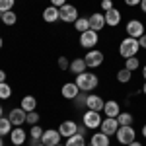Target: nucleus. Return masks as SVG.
Segmentation results:
<instances>
[{"instance_id":"obj_1","label":"nucleus","mask_w":146,"mask_h":146,"mask_svg":"<svg viewBox=\"0 0 146 146\" xmlns=\"http://www.w3.org/2000/svg\"><path fill=\"white\" fill-rule=\"evenodd\" d=\"M98 84H100V78L94 74V72H82L76 76V86H78L82 92H90V90H96L98 88Z\"/></svg>"},{"instance_id":"obj_2","label":"nucleus","mask_w":146,"mask_h":146,"mask_svg":"<svg viewBox=\"0 0 146 146\" xmlns=\"http://www.w3.org/2000/svg\"><path fill=\"white\" fill-rule=\"evenodd\" d=\"M138 49H140L138 39H135V37H125L123 41H121V45H119V53H121L123 58H131V56H136Z\"/></svg>"},{"instance_id":"obj_3","label":"nucleus","mask_w":146,"mask_h":146,"mask_svg":"<svg viewBox=\"0 0 146 146\" xmlns=\"http://www.w3.org/2000/svg\"><path fill=\"white\" fill-rule=\"evenodd\" d=\"M78 10H76V6H72V4H64V6H60L58 8V20H62L64 23H74L78 20Z\"/></svg>"},{"instance_id":"obj_4","label":"nucleus","mask_w":146,"mask_h":146,"mask_svg":"<svg viewBox=\"0 0 146 146\" xmlns=\"http://www.w3.org/2000/svg\"><path fill=\"white\" fill-rule=\"evenodd\" d=\"M117 140L121 142V144H131L133 140H135V136H136V133H135V129L131 127V125H125V127H119L117 129Z\"/></svg>"},{"instance_id":"obj_5","label":"nucleus","mask_w":146,"mask_h":146,"mask_svg":"<svg viewBox=\"0 0 146 146\" xmlns=\"http://www.w3.org/2000/svg\"><path fill=\"white\" fill-rule=\"evenodd\" d=\"M84 60H86V66L88 68H98L103 62V53L98 51V49H90L86 56H84Z\"/></svg>"},{"instance_id":"obj_6","label":"nucleus","mask_w":146,"mask_h":146,"mask_svg":"<svg viewBox=\"0 0 146 146\" xmlns=\"http://www.w3.org/2000/svg\"><path fill=\"white\" fill-rule=\"evenodd\" d=\"M125 29H127V35H129V37H135V39H140V37L146 33V31H144V25H142L140 20H131V22L127 23V27H125Z\"/></svg>"},{"instance_id":"obj_7","label":"nucleus","mask_w":146,"mask_h":146,"mask_svg":"<svg viewBox=\"0 0 146 146\" xmlns=\"http://www.w3.org/2000/svg\"><path fill=\"white\" fill-rule=\"evenodd\" d=\"M101 115L100 111H92V109H88V111L84 113V125L88 127V129H100L101 125Z\"/></svg>"},{"instance_id":"obj_8","label":"nucleus","mask_w":146,"mask_h":146,"mask_svg":"<svg viewBox=\"0 0 146 146\" xmlns=\"http://www.w3.org/2000/svg\"><path fill=\"white\" fill-rule=\"evenodd\" d=\"M96 43H98V31L88 29V31L80 33V45L84 47V49H94Z\"/></svg>"},{"instance_id":"obj_9","label":"nucleus","mask_w":146,"mask_h":146,"mask_svg":"<svg viewBox=\"0 0 146 146\" xmlns=\"http://www.w3.org/2000/svg\"><path fill=\"white\" fill-rule=\"evenodd\" d=\"M41 144H45V146H56V144H60V133H58V131H55V129L43 131Z\"/></svg>"},{"instance_id":"obj_10","label":"nucleus","mask_w":146,"mask_h":146,"mask_svg":"<svg viewBox=\"0 0 146 146\" xmlns=\"http://www.w3.org/2000/svg\"><path fill=\"white\" fill-rule=\"evenodd\" d=\"M8 119L12 121L14 127H22V125L27 121V113L23 111L22 107H14V109L10 111V115H8Z\"/></svg>"},{"instance_id":"obj_11","label":"nucleus","mask_w":146,"mask_h":146,"mask_svg":"<svg viewBox=\"0 0 146 146\" xmlns=\"http://www.w3.org/2000/svg\"><path fill=\"white\" fill-rule=\"evenodd\" d=\"M117 129H119V123H117V119H113V117H107V119H103L100 125V131L101 133H105L107 136H111L117 133Z\"/></svg>"},{"instance_id":"obj_12","label":"nucleus","mask_w":146,"mask_h":146,"mask_svg":"<svg viewBox=\"0 0 146 146\" xmlns=\"http://www.w3.org/2000/svg\"><path fill=\"white\" fill-rule=\"evenodd\" d=\"M103 105H105V101L101 100L100 96H96V94H90L88 96V100H86V107L92 109V111H103Z\"/></svg>"},{"instance_id":"obj_13","label":"nucleus","mask_w":146,"mask_h":146,"mask_svg":"<svg viewBox=\"0 0 146 146\" xmlns=\"http://www.w3.org/2000/svg\"><path fill=\"white\" fill-rule=\"evenodd\" d=\"M60 94H62V98H66V100H74L80 94V88L76 86V82H66V84L62 86Z\"/></svg>"},{"instance_id":"obj_14","label":"nucleus","mask_w":146,"mask_h":146,"mask_svg":"<svg viewBox=\"0 0 146 146\" xmlns=\"http://www.w3.org/2000/svg\"><path fill=\"white\" fill-rule=\"evenodd\" d=\"M76 131H78V123H74V121H64V123L58 127V133H60V136H64V138L76 135Z\"/></svg>"},{"instance_id":"obj_15","label":"nucleus","mask_w":146,"mask_h":146,"mask_svg":"<svg viewBox=\"0 0 146 146\" xmlns=\"http://www.w3.org/2000/svg\"><path fill=\"white\" fill-rule=\"evenodd\" d=\"M88 20H90V29H94V31H100V29H103V25H105V16L100 14V12L92 14Z\"/></svg>"},{"instance_id":"obj_16","label":"nucleus","mask_w":146,"mask_h":146,"mask_svg":"<svg viewBox=\"0 0 146 146\" xmlns=\"http://www.w3.org/2000/svg\"><path fill=\"white\" fill-rule=\"evenodd\" d=\"M103 113H105L107 117H113V119H117V117H119V113H121V107H119V103H117L115 100L105 101V105H103Z\"/></svg>"},{"instance_id":"obj_17","label":"nucleus","mask_w":146,"mask_h":146,"mask_svg":"<svg viewBox=\"0 0 146 146\" xmlns=\"http://www.w3.org/2000/svg\"><path fill=\"white\" fill-rule=\"evenodd\" d=\"M103 16H105V23L111 25V27H117L119 22H121V12L117 10V8H111L109 12H105Z\"/></svg>"},{"instance_id":"obj_18","label":"nucleus","mask_w":146,"mask_h":146,"mask_svg":"<svg viewBox=\"0 0 146 146\" xmlns=\"http://www.w3.org/2000/svg\"><path fill=\"white\" fill-rule=\"evenodd\" d=\"M25 131H23L22 127H16V129H12V133H10V138H12V144H16V146H22L23 142H25Z\"/></svg>"},{"instance_id":"obj_19","label":"nucleus","mask_w":146,"mask_h":146,"mask_svg":"<svg viewBox=\"0 0 146 146\" xmlns=\"http://www.w3.org/2000/svg\"><path fill=\"white\" fill-rule=\"evenodd\" d=\"M43 20L47 23H55L58 20V8L56 6H47L45 10H43Z\"/></svg>"},{"instance_id":"obj_20","label":"nucleus","mask_w":146,"mask_h":146,"mask_svg":"<svg viewBox=\"0 0 146 146\" xmlns=\"http://www.w3.org/2000/svg\"><path fill=\"white\" fill-rule=\"evenodd\" d=\"M86 60H84V58H74V60H72V62H70V68H68V70H70V72H72V74H76V76H78V74H82V72H86Z\"/></svg>"},{"instance_id":"obj_21","label":"nucleus","mask_w":146,"mask_h":146,"mask_svg":"<svg viewBox=\"0 0 146 146\" xmlns=\"http://www.w3.org/2000/svg\"><path fill=\"white\" fill-rule=\"evenodd\" d=\"M92 146H109V136L105 135V133H96V135H92V140H90Z\"/></svg>"},{"instance_id":"obj_22","label":"nucleus","mask_w":146,"mask_h":146,"mask_svg":"<svg viewBox=\"0 0 146 146\" xmlns=\"http://www.w3.org/2000/svg\"><path fill=\"white\" fill-rule=\"evenodd\" d=\"M22 109L25 113H29V111H37V100H35L33 96H25L22 100Z\"/></svg>"},{"instance_id":"obj_23","label":"nucleus","mask_w":146,"mask_h":146,"mask_svg":"<svg viewBox=\"0 0 146 146\" xmlns=\"http://www.w3.org/2000/svg\"><path fill=\"white\" fill-rule=\"evenodd\" d=\"M12 133V121L8 117H0V136H6Z\"/></svg>"},{"instance_id":"obj_24","label":"nucleus","mask_w":146,"mask_h":146,"mask_svg":"<svg viewBox=\"0 0 146 146\" xmlns=\"http://www.w3.org/2000/svg\"><path fill=\"white\" fill-rule=\"evenodd\" d=\"M64 146H86V138L80 135H72L66 138V144Z\"/></svg>"},{"instance_id":"obj_25","label":"nucleus","mask_w":146,"mask_h":146,"mask_svg":"<svg viewBox=\"0 0 146 146\" xmlns=\"http://www.w3.org/2000/svg\"><path fill=\"white\" fill-rule=\"evenodd\" d=\"M74 27H76V31L84 33V31L90 29V20H88V18H78V20L74 22Z\"/></svg>"},{"instance_id":"obj_26","label":"nucleus","mask_w":146,"mask_h":146,"mask_svg":"<svg viewBox=\"0 0 146 146\" xmlns=\"http://www.w3.org/2000/svg\"><path fill=\"white\" fill-rule=\"evenodd\" d=\"M0 20H2V23H6V25H14V23L18 22V16L14 14V12H4V14H0Z\"/></svg>"},{"instance_id":"obj_27","label":"nucleus","mask_w":146,"mask_h":146,"mask_svg":"<svg viewBox=\"0 0 146 146\" xmlns=\"http://www.w3.org/2000/svg\"><path fill=\"white\" fill-rule=\"evenodd\" d=\"M138 66H140V60H138L136 56H131V58H125V68H127V70L135 72V70H136Z\"/></svg>"},{"instance_id":"obj_28","label":"nucleus","mask_w":146,"mask_h":146,"mask_svg":"<svg viewBox=\"0 0 146 146\" xmlns=\"http://www.w3.org/2000/svg\"><path fill=\"white\" fill-rule=\"evenodd\" d=\"M131 76H133V72H131V70H127V68H121V70L117 72V80H119L121 84L131 82Z\"/></svg>"},{"instance_id":"obj_29","label":"nucleus","mask_w":146,"mask_h":146,"mask_svg":"<svg viewBox=\"0 0 146 146\" xmlns=\"http://www.w3.org/2000/svg\"><path fill=\"white\" fill-rule=\"evenodd\" d=\"M117 123H119V127H125V125H133V115H131V113H119V117H117Z\"/></svg>"},{"instance_id":"obj_30","label":"nucleus","mask_w":146,"mask_h":146,"mask_svg":"<svg viewBox=\"0 0 146 146\" xmlns=\"http://www.w3.org/2000/svg\"><path fill=\"white\" fill-rule=\"evenodd\" d=\"M12 96V88L6 82H0V100H8Z\"/></svg>"},{"instance_id":"obj_31","label":"nucleus","mask_w":146,"mask_h":146,"mask_svg":"<svg viewBox=\"0 0 146 146\" xmlns=\"http://www.w3.org/2000/svg\"><path fill=\"white\" fill-rule=\"evenodd\" d=\"M29 135H31L33 140L39 142V140H41V136H43V129H41L39 125H33V127H31V131H29Z\"/></svg>"},{"instance_id":"obj_32","label":"nucleus","mask_w":146,"mask_h":146,"mask_svg":"<svg viewBox=\"0 0 146 146\" xmlns=\"http://www.w3.org/2000/svg\"><path fill=\"white\" fill-rule=\"evenodd\" d=\"M14 4H16V0H0V14L10 12L14 8Z\"/></svg>"},{"instance_id":"obj_33","label":"nucleus","mask_w":146,"mask_h":146,"mask_svg":"<svg viewBox=\"0 0 146 146\" xmlns=\"http://www.w3.org/2000/svg\"><path fill=\"white\" fill-rule=\"evenodd\" d=\"M86 100H88V96H86V92L80 90V94L74 98V103H76V107H84L86 105Z\"/></svg>"},{"instance_id":"obj_34","label":"nucleus","mask_w":146,"mask_h":146,"mask_svg":"<svg viewBox=\"0 0 146 146\" xmlns=\"http://www.w3.org/2000/svg\"><path fill=\"white\" fill-rule=\"evenodd\" d=\"M25 123H29L31 127L37 125V123H39V113H37V111H29V113H27V121H25Z\"/></svg>"},{"instance_id":"obj_35","label":"nucleus","mask_w":146,"mask_h":146,"mask_svg":"<svg viewBox=\"0 0 146 146\" xmlns=\"http://www.w3.org/2000/svg\"><path fill=\"white\" fill-rule=\"evenodd\" d=\"M58 68L60 70H68L70 68V62H68L66 56H58Z\"/></svg>"},{"instance_id":"obj_36","label":"nucleus","mask_w":146,"mask_h":146,"mask_svg":"<svg viewBox=\"0 0 146 146\" xmlns=\"http://www.w3.org/2000/svg\"><path fill=\"white\" fill-rule=\"evenodd\" d=\"M111 8H113L111 0H101V10H103V12H109Z\"/></svg>"},{"instance_id":"obj_37","label":"nucleus","mask_w":146,"mask_h":146,"mask_svg":"<svg viewBox=\"0 0 146 146\" xmlns=\"http://www.w3.org/2000/svg\"><path fill=\"white\" fill-rule=\"evenodd\" d=\"M86 133H88V127H86V125H78V131H76V135L86 136Z\"/></svg>"},{"instance_id":"obj_38","label":"nucleus","mask_w":146,"mask_h":146,"mask_svg":"<svg viewBox=\"0 0 146 146\" xmlns=\"http://www.w3.org/2000/svg\"><path fill=\"white\" fill-rule=\"evenodd\" d=\"M64 4H66V0H51V6H56V8H60Z\"/></svg>"},{"instance_id":"obj_39","label":"nucleus","mask_w":146,"mask_h":146,"mask_svg":"<svg viewBox=\"0 0 146 146\" xmlns=\"http://www.w3.org/2000/svg\"><path fill=\"white\" fill-rule=\"evenodd\" d=\"M140 2H142V0H125L127 6H140Z\"/></svg>"},{"instance_id":"obj_40","label":"nucleus","mask_w":146,"mask_h":146,"mask_svg":"<svg viewBox=\"0 0 146 146\" xmlns=\"http://www.w3.org/2000/svg\"><path fill=\"white\" fill-rule=\"evenodd\" d=\"M138 43H140V49H146V33L138 39Z\"/></svg>"},{"instance_id":"obj_41","label":"nucleus","mask_w":146,"mask_h":146,"mask_svg":"<svg viewBox=\"0 0 146 146\" xmlns=\"http://www.w3.org/2000/svg\"><path fill=\"white\" fill-rule=\"evenodd\" d=\"M0 82H6V72L4 70H0Z\"/></svg>"},{"instance_id":"obj_42","label":"nucleus","mask_w":146,"mask_h":146,"mask_svg":"<svg viewBox=\"0 0 146 146\" xmlns=\"http://www.w3.org/2000/svg\"><path fill=\"white\" fill-rule=\"evenodd\" d=\"M140 10L146 14V0H142V2H140Z\"/></svg>"},{"instance_id":"obj_43","label":"nucleus","mask_w":146,"mask_h":146,"mask_svg":"<svg viewBox=\"0 0 146 146\" xmlns=\"http://www.w3.org/2000/svg\"><path fill=\"white\" fill-rule=\"evenodd\" d=\"M129 146H142V144H140L138 140H133V142H131V144H129Z\"/></svg>"},{"instance_id":"obj_44","label":"nucleus","mask_w":146,"mask_h":146,"mask_svg":"<svg viewBox=\"0 0 146 146\" xmlns=\"http://www.w3.org/2000/svg\"><path fill=\"white\" fill-rule=\"evenodd\" d=\"M142 136H144V138H146V125H144V127H142Z\"/></svg>"},{"instance_id":"obj_45","label":"nucleus","mask_w":146,"mask_h":146,"mask_svg":"<svg viewBox=\"0 0 146 146\" xmlns=\"http://www.w3.org/2000/svg\"><path fill=\"white\" fill-rule=\"evenodd\" d=\"M142 76H144V80H146V64H144V68H142Z\"/></svg>"},{"instance_id":"obj_46","label":"nucleus","mask_w":146,"mask_h":146,"mask_svg":"<svg viewBox=\"0 0 146 146\" xmlns=\"http://www.w3.org/2000/svg\"><path fill=\"white\" fill-rule=\"evenodd\" d=\"M142 94L146 96V80H144V86H142Z\"/></svg>"},{"instance_id":"obj_47","label":"nucleus","mask_w":146,"mask_h":146,"mask_svg":"<svg viewBox=\"0 0 146 146\" xmlns=\"http://www.w3.org/2000/svg\"><path fill=\"white\" fill-rule=\"evenodd\" d=\"M0 146H4V142H2V136H0Z\"/></svg>"},{"instance_id":"obj_48","label":"nucleus","mask_w":146,"mask_h":146,"mask_svg":"<svg viewBox=\"0 0 146 146\" xmlns=\"http://www.w3.org/2000/svg\"><path fill=\"white\" fill-rule=\"evenodd\" d=\"M0 49H2V37H0Z\"/></svg>"},{"instance_id":"obj_49","label":"nucleus","mask_w":146,"mask_h":146,"mask_svg":"<svg viewBox=\"0 0 146 146\" xmlns=\"http://www.w3.org/2000/svg\"><path fill=\"white\" fill-rule=\"evenodd\" d=\"M0 117H2V105H0Z\"/></svg>"},{"instance_id":"obj_50","label":"nucleus","mask_w":146,"mask_h":146,"mask_svg":"<svg viewBox=\"0 0 146 146\" xmlns=\"http://www.w3.org/2000/svg\"><path fill=\"white\" fill-rule=\"evenodd\" d=\"M35 146H45V144H35Z\"/></svg>"},{"instance_id":"obj_51","label":"nucleus","mask_w":146,"mask_h":146,"mask_svg":"<svg viewBox=\"0 0 146 146\" xmlns=\"http://www.w3.org/2000/svg\"><path fill=\"white\" fill-rule=\"evenodd\" d=\"M56 146H62V144H56Z\"/></svg>"}]
</instances>
